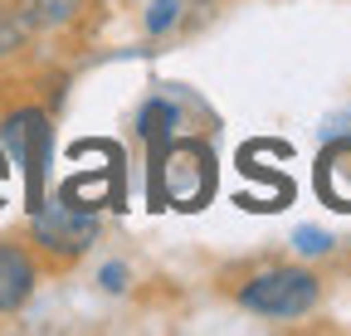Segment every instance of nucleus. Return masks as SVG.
<instances>
[{
  "label": "nucleus",
  "instance_id": "1",
  "mask_svg": "<svg viewBox=\"0 0 351 336\" xmlns=\"http://www.w3.org/2000/svg\"><path fill=\"white\" fill-rule=\"evenodd\" d=\"M239 302L258 317H302L317 302V278L307 268H269L239 287Z\"/></svg>",
  "mask_w": 351,
  "mask_h": 336
},
{
  "label": "nucleus",
  "instance_id": "2",
  "mask_svg": "<svg viewBox=\"0 0 351 336\" xmlns=\"http://www.w3.org/2000/svg\"><path fill=\"white\" fill-rule=\"evenodd\" d=\"M5 151L29 176V209L44 205L39 185H44V151H49V122H44V112H15L5 122Z\"/></svg>",
  "mask_w": 351,
  "mask_h": 336
},
{
  "label": "nucleus",
  "instance_id": "3",
  "mask_svg": "<svg viewBox=\"0 0 351 336\" xmlns=\"http://www.w3.org/2000/svg\"><path fill=\"white\" fill-rule=\"evenodd\" d=\"M34 234L54 254H83L98 234V220L73 205H34Z\"/></svg>",
  "mask_w": 351,
  "mask_h": 336
},
{
  "label": "nucleus",
  "instance_id": "4",
  "mask_svg": "<svg viewBox=\"0 0 351 336\" xmlns=\"http://www.w3.org/2000/svg\"><path fill=\"white\" fill-rule=\"evenodd\" d=\"M317 195L332 209H351V137H337L317 156Z\"/></svg>",
  "mask_w": 351,
  "mask_h": 336
},
{
  "label": "nucleus",
  "instance_id": "5",
  "mask_svg": "<svg viewBox=\"0 0 351 336\" xmlns=\"http://www.w3.org/2000/svg\"><path fill=\"white\" fill-rule=\"evenodd\" d=\"M34 292V259L20 244H0V312H15Z\"/></svg>",
  "mask_w": 351,
  "mask_h": 336
},
{
  "label": "nucleus",
  "instance_id": "6",
  "mask_svg": "<svg viewBox=\"0 0 351 336\" xmlns=\"http://www.w3.org/2000/svg\"><path fill=\"white\" fill-rule=\"evenodd\" d=\"M15 10L25 15L29 29H59L83 10V0H15Z\"/></svg>",
  "mask_w": 351,
  "mask_h": 336
},
{
  "label": "nucleus",
  "instance_id": "7",
  "mask_svg": "<svg viewBox=\"0 0 351 336\" xmlns=\"http://www.w3.org/2000/svg\"><path fill=\"white\" fill-rule=\"evenodd\" d=\"M25 34H29V25H25V15L10 5H0V59L5 54H15V49H25Z\"/></svg>",
  "mask_w": 351,
  "mask_h": 336
},
{
  "label": "nucleus",
  "instance_id": "8",
  "mask_svg": "<svg viewBox=\"0 0 351 336\" xmlns=\"http://www.w3.org/2000/svg\"><path fill=\"white\" fill-rule=\"evenodd\" d=\"M176 15H181V0H152V15H147V29H171Z\"/></svg>",
  "mask_w": 351,
  "mask_h": 336
},
{
  "label": "nucleus",
  "instance_id": "9",
  "mask_svg": "<svg viewBox=\"0 0 351 336\" xmlns=\"http://www.w3.org/2000/svg\"><path fill=\"white\" fill-rule=\"evenodd\" d=\"M293 244L302 248V254H327V244H332V239H327L322 229H298V234H293Z\"/></svg>",
  "mask_w": 351,
  "mask_h": 336
}]
</instances>
